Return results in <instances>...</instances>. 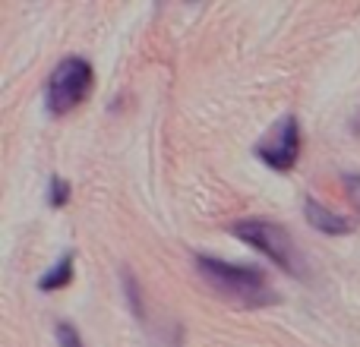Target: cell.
<instances>
[{
  "label": "cell",
  "mask_w": 360,
  "mask_h": 347,
  "mask_svg": "<svg viewBox=\"0 0 360 347\" xmlns=\"http://www.w3.org/2000/svg\"><path fill=\"white\" fill-rule=\"evenodd\" d=\"M196 268L224 300L237 306H272L275 300V291L269 287L266 275L262 268H253V266H237V262H221L215 256H196Z\"/></svg>",
  "instance_id": "6da1fadb"
},
{
  "label": "cell",
  "mask_w": 360,
  "mask_h": 347,
  "mask_svg": "<svg viewBox=\"0 0 360 347\" xmlns=\"http://www.w3.org/2000/svg\"><path fill=\"white\" fill-rule=\"evenodd\" d=\"M228 230L237 240L247 243V247H253L256 253H262L269 262H275V266H278L281 272H288L291 278H304L307 275L304 253L297 249L294 237L288 234L281 224L266 221V218H243V221L231 224Z\"/></svg>",
  "instance_id": "7a4b0ae2"
},
{
  "label": "cell",
  "mask_w": 360,
  "mask_h": 347,
  "mask_svg": "<svg viewBox=\"0 0 360 347\" xmlns=\"http://www.w3.org/2000/svg\"><path fill=\"white\" fill-rule=\"evenodd\" d=\"M95 86V70L86 57H63L44 86V107L51 117H63V114L76 111L82 101L92 95Z\"/></svg>",
  "instance_id": "3957f363"
},
{
  "label": "cell",
  "mask_w": 360,
  "mask_h": 347,
  "mask_svg": "<svg viewBox=\"0 0 360 347\" xmlns=\"http://www.w3.org/2000/svg\"><path fill=\"white\" fill-rule=\"evenodd\" d=\"M256 158L272 171H291L300 158V124L294 114L281 117L278 124L269 130L266 139L256 143Z\"/></svg>",
  "instance_id": "277c9868"
},
{
  "label": "cell",
  "mask_w": 360,
  "mask_h": 347,
  "mask_svg": "<svg viewBox=\"0 0 360 347\" xmlns=\"http://www.w3.org/2000/svg\"><path fill=\"white\" fill-rule=\"evenodd\" d=\"M304 218H307V224H310V228L319 230V234H329V237L351 234V221H348V218H342L338 211L326 209V205L316 202L313 196L304 199Z\"/></svg>",
  "instance_id": "5b68a950"
},
{
  "label": "cell",
  "mask_w": 360,
  "mask_h": 347,
  "mask_svg": "<svg viewBox=\"0 0 360 347\" xmlns=\"http://www.w3.org/2000/svg\"><path fill=\"white\" fill-rule=\"evenodd\" d=\"M73 281V253H63L57 266H51L48 272L38 278V291H60Z\"/></svg>",
  "instance_id": "8992f818"
},
{
  "label": "cell",
  "mask_w": 360,
  "mask_h": 347,
  "mask_svg": "<svg viewBox=\"0 0 360 347\" xmlns=\"http://www.w3.org/2000/svg\"><path fill=\"white\" fill-rule=\"evenodd\" d=\"M124 294H127V303H130L133 316L143 319L146 316V310H143V291H139V281L133 278L130 268H124Z\"/></svg>",
  "instance_id": "52a82bcc"
},
{
  "label": "cell",
  "mask_w": 360,
  "mask_h": 347,
  "mask_svg": "<svg viewBox=\"0 0 360 347\" xmlns=\"http://www.w3.org/2000/svg\"><path fill=\"white\" fill-rule=\"evenodd\" d=\"M67 202H70V183L63 177H51V183H48V205L63 209Z\"/></svg>",
  "instance_id": "ba28073f"
},
{
  "label": "cell",
  "mask_w": 360,
  "mask_h": 347,
  "mask_svg": "<svg viewBox=\"0 0 360 347\" xmlns=\"http://www.w3.org/2000/svg\"><path fill=\"white\" fill-rule=\"evenodd\" d=\"M54 335H57V344H60V347H86V344H82V338H79V332H76L70 322H57L54 325Z\"/></svg>",
  "instance_id": "9c48e42d"
},
{
  "label": "cell",
  "mask_w": 360,
  "mask_h": 347,
  "mask_svg": "<svg viewBox=\"0 0 360 347\" xmlns=\"http://www.w3.org/2000/svg\"><path fill=\"white\" fill-rule=\"evenodd\" d=\"M345 190H348L351 202L360 209V174H345Z\"/></svg>",
  "instance_id": "30bf717a"
}]
</instances>
